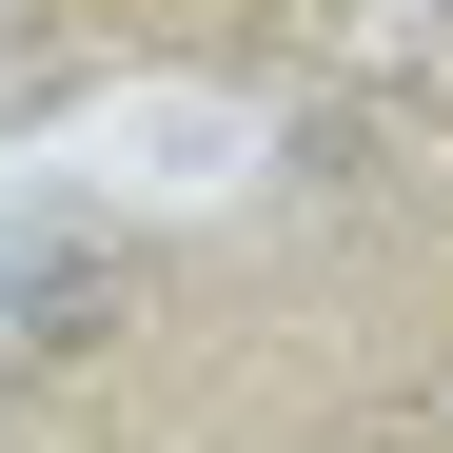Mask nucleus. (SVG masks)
<instances>
[{"instance_id": "1", "label": "nucleus", "mask_w": 453, "mask_h": 453, "mask_svg": "<svg viewBox=\"0 0 453 453\" xmlns=\"http://www.w3.org/2000/svg\"><path fill=\"white\" fill-rule=\"evenodd\" d=\"M434 40H453V0H434Z\"/></svg>"}, {"instance_id": "2", "label": "nucleus", "mask_w": 453, "mask_h": 453, "mask_svg": "<svg viewBox=\"0 0 453 453\" xmlns=\"http://www.w3.org/2000/svg\"><path fill=\"white\" fill-rule=\"evenodd\" d=\"M0 20H20V0H0Z\"/></svg>"}]
</instances>
